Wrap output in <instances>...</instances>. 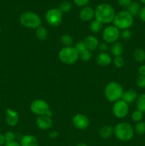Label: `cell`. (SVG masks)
<instances>
[{"instance_id": "6da1fadb", "label": "cell", "mask_w": 145, "mask_h": 146, "mask_svg": "<svg viewBox=\"0 0 145 146\" xmlns=\"http://www.w3.org/2000/svg\"><path fill=\"white\" fill-rule=\"evenodd\" d=\"M116 14L113 7L109 4L102 3L99 4L95 10V19L103 24H109L113 22Z\"/></svg>"}, {"instance_id": "7a4b0ae2", "label": "cell", "mask_w": 145, "mask_h": 146, "mask_svg": "<svg viewBox=\"0 0 145 146\" xmlns=\"http://www.w3.org/2000/svg\"><path fill=\"white\" fill-rule=\"evenodd\" d=\"M20 23L23 27L31 29H36L41 27L42 21L39 16L31 11H24L19 18Z\"/></svg>"}, {"instance_id": "3957f363", "label": "cell", "mask_w": 145, "mask_h": 146, "mask_svg": "<svg viewBox=\"0 0 145 146\" xmlns=\"http://www.w3.org/2000/svg\"><path fill=\"white\" fill-rule=\"evenodd\" d=\"M134 130L128 123H119L114 127V133L119 141L127 142L133 138Z\"/></svg>"}, {"instance_id": "277c9868", "label": "cell", "mask_w": 145, "mask_h": 146, "mask_svg": "<svg viewBox=\"0 0 145 146\" xmlns=\"http://www.w3.org/2000/svg\"><path fill=\"white\" fill-rule=\"evenodd\" d=\"M104 93H105V96L107 100H108L109 102L115 103L122 99L124 90L120 84L113 81V82L109 83L105 86Z\"/></svg>"}, {"instance_id": "5b68a950", "label": "cell", "mask_w": 145, "mask_h": 146, "mask_svg": "<svg viewBox=\"0 0 145 146\" xmlns=\"http://www.w3.org/2000/svg\"><path fill=\"white\" fill-rule=\"evenodd\" d=\"M133 22V16L131 15L127 11H120L117 13L113 20L114 26L121 30L130 28Z\"/></svg>"}, {"instance_id": "8992f818", "label": "cell", "mask_w": 145, "mask_h": 146, "mask_svg": "<svg viewBox=\"0 0 145 146\" xmlns=\"http://www.w3.org/2000/svg\"><path fill=\"white\" fill-rule=\"evenodd\" d=\"M58 58L63 64L66 65H72L78 61L79 54L74 47H63L59 51Z\"/></svg>"}, {"instance_id": "52a82bcc", "label": "cell", "mask_w": 145, "mask_h": 146, "mask_svg": "<svg viewBox=\"0 0 145 146\" xmlns=\"http://www.w3.org/2000/svg\"><path fill=\"white\" fill-rule=\"evenodd\" d=\"M30 109L33 113L38 116L45 115L51 117L53 115L49 104L43 99H36L33 101L30 106Z\"/></svg>"}, {"instance_id": "ba28073f", "label": "cell", "mask_w": 145, "mask_h": 146, "mask_svg": "<svg viewBox=\"0 0 145 146\" xmlns=\"http://www.w3.org/2000/svg\"><path fill=\"white\" fill-rule=\"evenodd\" d=\"M120 37V31L119 29L115 26H108L104 29L102 31V38L107 44H114L117 42Z\"/></svg>"}, {"instance_id": "9c48e42d", "label": "cell", "mask_w": 145, "mask_h": 146, "mask_svg": "<svg viewBox=\"0 0 145 146\" xmlns=\"http://www.w3.org/2000/svg\"><path fill=\"white\" fill-rule=\"evenodd\" d=\"M62 20L63 13L58 9H50L45 14V21L51 27H58Z\"/></svg>"}, {"instance_id": "30bf717a", "label": "cell", "mask_w": 145, "mask_h": 146, "mask_svg": "<svg viewBox=\"0 0 145 146\" xmlns=\"http://www.w3.org/2000/svg\"><path fill=\"white\" fill-rule=\"evenodd\" d=\"M129 104L123 100H119L114 103L112 112L114 115L117 118H124L129 113Z\"/></svg>"}, {"instance_id": "8fae6325", "label": "cell", "mask_w": 145, "mask_h": 146, "mask_svg": "<svg viewBox=\"0 0 145 146\" xmlns=\"http://www.w3.org/2000/svg\"><path fill=\"white\" fill-rule=\"evenodd\" d=\"M72 124L78 130H85L90 125V121L88 117L81 113H78L72 118Z\"/></svg>"}, {"instance_id": "7c38bea8", "label": "cell", "mask_w": 145, "mask_h": 146, "mask_svg": "<svg viewBox=\"0 0 145 146\" xmlns=\"http://www.w3.org/2000/svg\"><path fill=\"white\" fill-rule=\"evenodd\" d=\"M36 124L39 129L42 131H46L50 129L53 125V121L51 117L47 115H40L38 116L36 121Z\"/></svg>"}, {"instance_id": "4fadbf2b", "label": "cell", "mask_w": 145, "mask_h": 146, "mask_svg": "<svg viewBox=\"0 0 145 146\" xmlns=\"http://www.w3.org/2000/svg\"><path fill=\"white\" fill-rule=\"evenodd\" d=\"M5 121L9 126H16L19 121L18 113L11 108H7L6 110Z\"/></svg>"}, {"instance_id": "5bb4252c", "label": "cell", "mask_w": 145, "mask_h": 146, "mask_svg": "<svg viewBox=\"0 0 145 146\" xmlns=\"http://www.w3.org/2000/svg\"><path fill=\"white\" fill-rule=\"evenodd\" d=\"M80 19L82 21H90L95 17V10L90 7H82L79 14Z\"/></svg>"}, {"instance_id": "9a60e30c", "label": "cell", "mask_w": 145, "mask_h": 146, "mask_svg": "<svg viewBox=\"0 0 145 146\" xmlns=\"http://www.w3.org/2000/svg\"><path fill=\"white\" fill-rule=\"evenodd\" d=\"M84 44L87 49L90 51H92L98 48L99 41L95 36L90 35L84 39Z\"/></svg>"}, {"instance_id": "2e32d148", "label": "cell", "mask_w": 145, "mask_h": 146, "mask_svg": "<svg viewBox=\"0 0 145 146\" xmlns=\"http://www.w3.org/2000/svg\"><path fill=\"white\" fill-rule=\"evenodd\" d=\"M97 64L101 66H106L112 62V57L106 52H101L96 57Z\"/></svg>"}, {"instance_id": "e0dca14e", "label": "cell", "mask_w": 145, "mask_h": 146, "mask_svg": "<svg viewBox=\"0 0 145 146\" xmlns=\"http://www.w3.org/2000/svg\"><path fill=\"white\" fill-rule=\"evenodd\" d=\"M138 95L136 91L134 89H129L127 91H124L123 95L122 96V100L127 103L128 104H132L134 102L137 98Z\"/></svg>"}, {"instance_id": "ac0fdd59", "label": "cell", "mask_w": 145, "mask_h": 146, "mask_svg": "<svg viewBox=\"0 0 145 146\" xmlns=\"http://www.w3.org/2000/svg\"><path fill=\"white\" fill-rule=\"evenodd\" d=\"M21 146H38L36 138L31 135H26L21 138L20 141Z\"/></svg>"}, {"instance_id": "d6986e66", "label": "cell", "mask_w": 145, "mask_h": 146, "mask_svg": "<svg viewBox=\"0 0 145 146\" xmlns=\"http://www.w3.org/2000/svg\"><path fill=\"white\" fill-rule=\"evenodd\" d=\"M110 53L115 57L122 56L124 53V47L122 44L119 41H117V42L112 44L110 48Z\"/></svg>"}, {"instance_id": "ffe728a7", "label": "cell", "mask_w": 145, "mask_h": 146, "mask_svg": "<svg viewBox=\"0 0 145 146\" xmlns=\"http://www.w3.org/2000/svg\"><path fill=\"white\" fill-rule=\"evenodd\" d=\"M114 133V128L111 125H105L100 128L99 131L100 136L104 139L110 138Z\"/></svg>"}, {"instance_id": "44dd1931", "label": "cell", "mask_w": 145, "mask_h": 146, "mask_svg": "<svg viewBox=\"0 0 145 146\" xmlns=\"http://www.w3.org/2000/svg\"><path fill=\"white\" fill-rule=\"evenodd\" d=\"M36 36L39 41H45L48 38V30L44 27H39L36 29Z\"/></svg>"}, {"instance_id": "7402d4cb", "label": "cell", "mask_w": 145, "mask_h": 146, "mask_svg": "<svg viewBox=\"0 0 145 146\" xmlns=\"http://www.w3.org/2000/svg\"><path fill=\"white\" fill-rule=\"evenodd\" d=\"M141 9L140 4L137 2V1H132L130 5L127 7V11L134 17V16L139 15V11Z\"/></svg>"}, {"instance_id": "603a6c76", "label": "cell", "mask_w": 145, "mask_h": 146, "mask_svg": "<svg viewBox=\"0 0 145 146\" xmlns=\"http://www.w3.org/2000/svg\"><path fill=\"white\" fill-rule=\"evenodd\" d=\"M133 57L138 63H142L145 61V51L142 48H136L133 52Z\"/></svg>"}, {"instance_id": "cb8c5ba5", "label": "cell", "mask_w": 145, "mask_h": 146, "mask_svg": "<svg viewBox=\"0 0 145 146\" xmlns=\"http://www.w3.org/2000/svg\"><path fill=\"white\" fill-rule=\"evenodd\" d=\"M136 106L137 110L145 113V94H140L138 96L136 100Z\"/></svg>"}, {"instance_id": "d4e9b609", "label": "cell", "mask_w": 145, "mask_h": 146, "mask_svg": "<svg viewBox=\"0 0 145 146\" xmlns=\"http://www.w3.org/2000/svg\"><path fill=\"white\" fill-rule=\"evenodd\" d=\"M102 24L101 22H100L98 20L95 19L92 20L91 21L90 24V31L93 33H98L102 29Z\"/></svg>"}, {"instance_id": "484cf974", "label": "cell", "mask_w": 145, "mask_h": 146, "mask_svg": "<svg viewBox=\"0 0 145 146\" xmlns=\"http://www.w3.org/2000/svg\"><path fill=\"white\" fill-rule=\"evenodd\" d=\"M61 42L63 44L64 47L72 46V44L73 43V38L70 34H65L61 36Z\"/></svg>"}, {"instance_id": "4316f807", "label": "cell", "mask_w": 145, "mask_h": 146, "mask_svg": "<svg viewBox=\"0 0 145 146\" xmlns=\"http://www.w3.org/2000/svg\"><path fill=\"white\" fill-rule=\"evenodd\" d=\"M58 9L62 13H68L72 9V4L70 1H64L60 4Z\"/></svg>"}, {"instance_id": "83f0119b", "label": "cell", "mask_w": 145, "mask_h": 146, "mask_svg": "<svg viewBox=\"0 0 145 146\" xmlns=\"http://www.w3.org/2000/svg\"><path fill=\"white\" fill-rule=\"evenodd\" d=\"M144 118V113H142V111H139V110H136V111H134L132 114V121H134V122L139 123L141 122L142 121Z\"/></svg>"}, {"instance_id": "f1b7e54d", "label": "cell", "mask_w": 145, "mask_h": 146, "mask_svg": "<svg viewBox=\"0 0 145 146\" xmlns=\"http://www.w3.org/2000/svg\"><path fill=\"white\" fill-rule=\"evenodd\" d=\"M135 132L139 135H142V134L145 133V122L144 121H141L136 123L134 128Z\"/></svg>"}, {"instance_id": "f546056e", "label": "cell", "mask_w": 145, "mask_h": 146, "mask_svg": "<svg viewBox=\"0 0 145 146\" xmlns=\"http://www.w3.org/2000/svg\"><path fill=\"white\" fill-rule=\"evenodd\" d=\"M79 57L82 61H88L92 57V54H91V51H88L86 49L85 51H82L80 54H79Z\"/></svg>"}, {"instance_id": "4dcf8cb0", "label": "cell", "mask_w": 145, "mask_h": 146, "mask_svg": "<svg viewBox=\"0 0 145 146\" xmlns=\"http://www.w3.org/2000/svg\"><path fill=\"white\" fill-rule=\"evenodd\" d=\"M113 64L117 68H121L125 65V60L122 56L115 57L113 59Z\"/></svg>"}, {"instance_id": "1f68e13d", "label": "cell", "mask_w": 145, "mask_h": 146, "mask_svg": "<svg viewBox=\"0 0 145 146\" xmlns=\"http://www.w3.org/2000/svg\"><path fill=\"white\" fill-rule=\"evenodd\" d=\"M120 37L123 40L128 41L132 38V32L129 29L122 30V31L120 32Z\"/></svg>"}, {"instance_id": "d6a6232c", "label": "cell", "mask_w": 145, "mask_h": 146, "mask_svg": "<svg viewBox=\"0 0 145 146\" xmlns=\"http://www.w3.org/2000/svg\"><path fill=\"white\" fill-rule=\"evenodd\" d=\"M74 48H75V50H76L77 52L78 53V54H80L81 52H82V51H85V50L87 49L86 47H85V44H84V41H82L77 42L76 44H75Z\"/></svg>"}, {"instance_id": "836d02e7", "label": "cell", "mask_w": 145, "mask_h": 146, "mask_svg": "<svg viewBox=\"0 0 145 146\" xmlns=\"http://www.w3.org/2000/svg\"><path fill=\"white\" fill-rule=\"evenodd\" d=\"M4 137H5L6 143H9L15 141L16 135L14 133L9 131V132H7L4 134Z\"/></svg>"}, {"instance_id": "e575fe53", "label": "cell", "mask_w": 145, "mask_h": 146, "mask_svg": "<svg viewBox=\"0 0 145 146\" xmlns=\"http://www.w3.org/2000/svg\"><path fill=\"white\" fill-rule=\"evenodd\" d=\"M136 85L141 88H145V76H139L136 79Z\"/></svg>"}, {"instance_id": "d590c367", "label": "cell", "mask_w": 145, "mask_h": 146, "mask_svg": "<svg viewBox=\"0 0 145 146\" xmlns=\"http://www.w3.org/2000/svg\"><path fill=\"white\" fill-rule=\"evenodd\" d=\"M90 0H73L74 4L79 7H85L88 5Z\"/></svg>"}, {"instance_id": "8d00e7d4", "label": "cell", "mask_w": 145, "mask_h": 146, "mask_svg": "<svg viewBox=\"0 0 145 146\" xmlns=\"http://www.w3.org/2000/svg\"><path fill=\"white\" fill-rule=\"evenodd\" d=\"M132 0H117V2L121 7H127V8L132 3Z\"/></svg>"}, {"instance_id": "74e56055", "label": "cell", "mask_w": 145, "mask_h": 146, "mask_svg": "<svg viewBox=\"0 0 145 146\" xmlns=\"http://www.w3.org/2000/svg\"><path fill=\"white\" fill-rule=\"evenodd\" d=\"M139 17L142 21L145 22V6L141 8L139 13Z\"/></svg>"}, {"instance_id": "f35d334b", "label": "cell", "mask_w": 145, "mask_h": 146, "mask_svg": "<svg viewBox=\"0 0 145 146\" xmlns=\"http://www.w3.org/2000/svg\"><path fill=\"white\" fill-rule=\"evenodd\" d=\"M98 48H99V49L100 50L101 52H105V51H107V50L108 49V46H107V43H102V44H99V46H98Z\"/></svg>"}, {"instance_id": "ab89813d", "label": "cell", "mask_w": 145, "mask_h": 146, "mask_svg": "<svg viewBox=\"0 0 145 146\" xmlns=\"http://www.w3.org/2000/svg\"><path fill=\"white\" fill-rule=\"evenodd\" d=\"M138 72H139V76H145V65H142L139 67L138 69Z\"/></svg>"}, {"instance_id": "60d3db41", "label": "cell", "mask_w": 145, "mask_h": 146, "mask_svg": "<svg viewBox=\"0 0 145 146\" xmlns=\"http://www.w3.org/2000/svg\"><path fill=\"white\" fill-rule=\"evenodd\" d=\"M5 146H21V144L16 141H12V142L6 143Z\"/></svg>"}, {"instance_id": "b9f144b4", "label": "cell", "mask_w": 145, "mask_h": 146, "mask_svg": "<svg viewBox=\"0 0 145 146\" xmlns=\"http://www.w3.org/2000/svg\"><path fill=\"white\" fill-rule=\"evenodd\" d=\"M4 144H6L5 137H4V135L0 133V146L4 145Z\"/></svg>"}, {"instance_id": "7bdbcfd3", "label": "cell", "mask_w": 145, "mask_h": 146, "mask_svg": "<svg viewBox=\"0 0 145 146\" xmlns=\"http://www.w3.org/2000/svg\"><path fill=\"white\" fill-rule=\"evenodd\" d=\"M50 138H55L58 136V133L56 131H52V132L50 133L49 134Z\"/></svg>"}, {"instance_id": "ee69618b", "label": "cell", "mask_w": 145, "mask_h": 146, "mask_svg": "<svg viewBox=\"0 0 145 146\" xmlns=\"http://www.w3.org/2000/svg\"><path fill=\"white\" fill-rule=\"evenodd\" d=\"M76 146H88V145H87V144H85V143H79V144H78V145H77Z\"/></svg>"}, {"instance_id": "f6af8a7d", "label": "cell", "mask_w": 145, "mask_h": 146, "mask_svg": "<svg viewBox=\"0 0 145 146\" xmlns=\"http://www.w3.org/2000/svg\"><path fill=\"white\" fill-rule=\"evenodd\" d=\"M141 1H142V3H143V4H145V0H140Z\"/></svg>"}]
</instances>
